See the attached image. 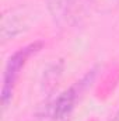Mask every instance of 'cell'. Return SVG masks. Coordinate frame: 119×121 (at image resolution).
Masks as SVG:
<instances>
[{
	"instance_id": "6da1fadb",
	"label": "cell",
	"mask_w": 119,
	"mask_h": 121,
	"mask_svg": "<svg viewBox=\"0 0 119 121\" xmlns=\"http://www.w3.org/2000/svg\"><path fill=\"white\" fill-rule=\"evenodd\" d=\"M95 75V69L90 70L86 76H83L80 80H77L74 85H71L69 89L63 90L59 96H56L53 100H51L49 103H46L44 113L41 114V117H36L38 120L42 121L45 117L46 120L52 121H63L66 120L74 110L76 103L79 101L81 93L87 89L90 83L92 82Z\"/></svg>"
},
{
	"instance_id": "7a4b0ae2",
	"label": "cell",
	"mask_w": 119,
	"mask_h": 121,
	"mask_svg": "<svg viewBox=\"0 0 119 121\" xmlns=\"http://www.w3.org/2000/svg\"><path fill=\"white\" fill-rule=\"evenodd\" d=\"M44 48V42L42 41H35L31 42L28 45L17 49L6 63L4 72H3V85H1V104L6 108L7 104L10 103L13 93L16 89L17 80L24 69V66L27 65V62L31 56H34L35 54H38L41 49Z\"/></svg>"
},
{
	"instance_id": "3957f363",
	"label": "cell",
	"mask_w": 119,
	"mask_h": 121,
	"mask_svg": "<svg viewBox=\"0 0 119 121\" xmlns=\"http://www.w3.org/2000/svg\"><path fill=\"white\" fill-rule=\"evenodd\" d=\"M91 0H46L48 11L59 28L74 27L84 17Z\"/></svg>"
},
{
	"instance_id": "277c9868",
	"label": "cell",
	"mask_w": 119,
	"mask_h": 121,
	"mask_svg": "<svg viewBox=\"0 0 119 121\" xmlns=\"http://www.w3.org/2000/svg\"><path fill=\"white\" fill-rule=\"evenodd\" d=\"M91 3L99 11H108L118 4L119 0H91Z\"/></svg>"
},
{
	"instance_id": "5b68a950",
	"label": "cell",
	"mask_w": 119,
	"mask_h": 121,
	"mask_svg": "<svg viewBox=\"0 0 119 121\" xmlns=\"http://www.w3.org/2000/svg\"><path fill=\"white\" fill-rule=\"evenodd\" d=\"M114 121H119V110H118V113H116V116H115V120Z\"/></svg>"
},
{
	"instance_id": "8992f818",
	"label": "cell",
	"mask_w": 119,
	"mask_h": 121,
	"mask_svg": "<svg viewBox=\"0 0 119 121\" xmlns=\"http://www.w3.org/2000/svg\"><path fill=\"white\" fill-rule=\"evenodd\" d=\"M92 121H94V120H92Z\"/></svg>"
}]
</instances>
